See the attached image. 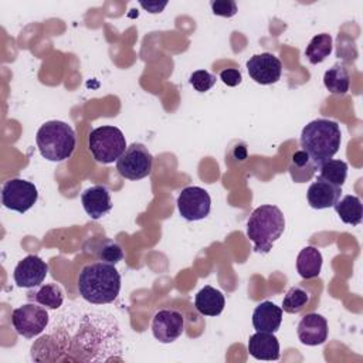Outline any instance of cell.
I'll return each instance as SVG.
<instances>
[{
  "mask_svg": "<svg viewBox=\"0 0 363 363\" xmlns=\"http://www.w3.org/2000/svg\"><path fill=\"white\" fill-rule=\"evenodd\" d=\"M248 352L258 360H278L279 359V342L274 333L255 332L250 336Z\"/></svg>",
  "mask_w": 363,
  "mask_h": 363,
  "instance_id": "cell-17",
  "label": "cell"
},
{
  "mask_svg": "<svg viewBox=\"0 0 363 363\" xmlns=\"http://www.w3.org/2000/svg\"><path fill=\"white\" fill-rule=\"evenodd\" d=\"M27 299L47 309H58L64 302L62 289L57 284H43L27 292Z\"/></svg>",
  "mask_w": 363,
  "mask_h": 363,
  "instance_id": "cell-19",
  "label": "cell"
},
{
  "mask_svg": "<svg viewBox=\"0 0 363 363\" xmlns=\"http://www.w3.org/2000/svg\"><path fill=\"white\" fill-rule=\"evenodd\" d=\"M35 143L44 159L62 162L72 155L77 138L68 123L62 121H48L37 130Z\"/></svg>",
  "mask_w": 363,
  "mask_h": 363,
  "instance_id": "cell-4",
  "label": "cell"
},
{
  "mask_svg": "<svg viewBox=\"0 0 363 363\" xmlns=\"http://www.w3.org/2000/svg\"><path fill=\"white\" fill-rule=\"evenodd\" d=\"M282 322V308L271 301H264L252 312V325L258 332L275 333Z\"/></svg>",
  "mask_w": 363,
  "mask_h": 363,
  "instance_id": "cell-16",
  "label": "cell"
},
{
  "mask_svg": "<svg viewBox=\"0 0 363 363\" xmlns=\"http://www.w3.org/2000/svg\"><path fill=\"white\" fill-rule=\"evenodd\" d=\"M48 272V265L38 255L30 254L24 257L14 268L13 278L20 288H34L43 284Z\"/></svg>",
  "mask_w": 363,
  "mask_h": 363,
  "instance_id": "cell-12",
  "label": "cell"
},
{
  "mask_svg": "<svg viewBox=\"0 0 363 363\" xmlns=\"http://www.w3.org/2000/svg\"><path fill=\"white\" fill-rule=\"evenodd\" d=\"M184 329V318L176 309H162L152 319V333L160 343L177 340Z\"/></svg>",
  "mask_w": 363,
  "mask_h": 363,
  "instance_id": "cell-11",
  "label": "cell"
},
{
  "mask_svg": "<svg viewBox=\"0 0 363 363\" xmlns=\"http://www.w3.org/2000/svg\"><path fill=\"white\" fill-rule=\"evenodd\" d=\"M284 230V214L279 207L272 204L257 207L247 220V237L254 242L255 252H269Z\"/></svg>",
  "mask_w": 363,
  "mask_h": 363,
  "instance_id": "cell-3",
  "label": "cell"
},
{
  "mask_svg": "<svg viewBox=\"0 0 363 363\" xmlns=\"http://www.w3.org/2000/svg\"><path fill=\"white\" fill-rule=\"evenodd\" d=\"M248 75L261 85H271L279 81L282 74V62L271 52L252 55L247 61Z\"/></svg>",
  "mask_w": 363,
  "mask_h": 363,
  "instance_id": "cell-10",
  "label": "cell"
},
{
  "mask_svg": "<svg viewBox=\"0 0 363 363\" xmlns=\"http://www.w3.org/2000/svg\"><path fill=\"white\" fill-rule=\"evenodd\" d=\"M323 84L330 94L345 95L350 86V77L345 65L335 64L323 75Z\"/></svg>",
  "mask_w": 363,
  "mask_h": 363,
  "instance_id": "cell-23",
  "label": "cell"
},
{
  "mask_svg": "<svg viewBox=\"0 0 363 363\" xmlns=\"http://www.w3.org/2000/svg\"><path fill=\"white\" fill-rule=\"evenodd\" d=\"M340 193H342V187L335 186L318 176V180L309 186L306 199L312 208L323 210V208L333 207L340 199Z\"/></svg>",
  "mask_w": 363,
  "mask_h": 363,
  "instance_id": "cell-15",
  "label": "cell"
},
{
  "mask_svg": "<svg viewBox=\"0 0 363 363\" xmlns=\"http://www.w3.org/2000/svg\"><path fill=\"white\" fill-rule=\"evenodd\" d=\"M82 207L92 220H99L112 210L111 193L105 186L96 184L88 187L81 196Z\"/></svg>",
  "mask_w": 363,
  "mask_h": 363,
  "instance_id": "cell-14",
  "label": "cell"
},
{
  "mask_svg": "<svg viewBox=\"0 0 363 363\" xmlns=\"http://www.w3.org/2000/svg\"><path fill=\"white\" fill-rule=\"evenodd\" d=\"M296 333L306 346H318L328 339V322L319 313H308L298 323Z\"/></svg>",
  "mask_w": 363,
  "mask_h": 363,
  "instance_id": "cell-13",
  "label": "cell"
},
{
  "mask_svg": "<svg viewBox=\"0 0 363 363\" xmlns=\"http://www.w3.org/2000/svg\"><path fill=\"white\" fill-rule=\"evenodd\" d=\"M140 6L143 9H146L149 13H160L164 9L166 3L159 4V3H143V1H140Z\"/></svg>",
  "mask_w": 363,
  "mask_h": 363,
  "instance_id": "cell-31",
  "label": "cell"
},
{
  "mask_svg": "<svg viewBox=\"0 0 363 363\" xmlns=\"http://www.w3.org/2000/svg\"><path fill=\"white\" fill-rule=\"evenodd\" d=\"M88 147L98 163L109 164L116 162L128 146L119 128L104 125L91 130L88 136Z\"/></svg>",
  "mask_w": 363,
  "mask_h": 363,
  "instance_id": "cell-5",
  "label": "cell"
},
{
  "mask_svg": "<svg viewBox=\"0 0 363 363\" xmlns=\"http://www.w3.org/2000/svg\"><path fill=\"white\" fill-rule=\"evenodd\" d=\"M78 291L89 303H111L119 295L121 275L113 264L102 261L88 264L79 272Z\"/></svg>",
  "mask_w": 363,
  "mask_h": 363,
  "instance_id": "cell-1",
  "label": "cell"
},
{
  "mask_svg": "<svg viewBox=\"0 0 363 363\" xmlns=\"http://www.w3.org/2000/svg\"><path fill=\"white\" fill-rule=\"evenodd\" d=\"M38 199L37 187L24 179H10L1 187V203L6 208L26 213Z\"/></svg>",
  "mask_w": 363,
  "mask_h": 363,
  "instance_id": "cell-8",
  "label": "cell"
},
{
  "mask_svg": "<svg viewBox=\"0 0 363 363\" xmlns=\"http://www.w3.org/2000/svg\"><path fill=\"white\" fill-rule=\"evenodd\" d=\"M311 294L305 288L292 286L284 296L282 301V311L288 313H298L303 309V306L309 302Z\"/></svg>",
  "mask_w": 363,
  "mask_h": 363,
  "instance_id": "cell-27",
  "label": "cell"
},
{
  "mask_svg": "<svg viewBox=\"0 0 363 363\" xmlns=\"http://www.w3.org/2000/svg\"><path fill=\"white\" fill-rule=\"evenodd\" d=\"M220 79L227 85V86H237L242 77H241V72L235 68H227V69H223L220 72Z\"/></svg>",
  "mask_w": 363,
  "mask_h": 363,
  "instance_id": "cell-30",
  "label": "cell"
},
{
  "mask_svg": "<svg viewBox=\"0 0 363 363\" xmlns=\"http://www.w3.org/2000/svg\"><path fill=\"white\" fill-rule=\"evenodd\" d=\"M50 316L44 306L35 302L24 303L11 312V323L18 335L31 339L38 336L48 325Z\"/></svg>",
  "mask_w": 363,
  "mask_h": 363,
  "instance_id": "cell-7",
  "label": "cell"
},
{
  "mask_svg": "<svg viewBox=\"0 0 363 363\" xmlns=\"http://www.w3.org/2000/svg\"><path fill=\"white\" fill-rule=\"evenodd\" d=\"M332 52V37L328 33L315 35L305 50V57L311 64L322 62Z\"/></svg>",
  "mask_w": 363,
  "mask_h": 363,
  "instance_id": "cell-25",
  "label": "cell"
},
{
  "mask_svg": "<svg viewBox=\"0 0 363 363\" xmlns=\"http://www.w3.org/2000/svg\"><path fill=\"white\" fill-rule=\"evenodd\" d=\"M224 305H225V299L221 291L210 285H206L204 288H201L194 298L196 309L204 316L220 315L224 309Z\"/></svg>",
  "mask_w": 363,
  "mask_h": 363,
  "instance_id": "cell-18",
  "label": "cell"
},
{
  "mask_svg": "<svg viewBox=\"0 0 363 363\" xmlns=\"http://www.w3.org/2000/svg\"><path fill=\"white\" fill-rule=\"evenodd\" d=\"M216 81H217L216 75L208 72V71H206V69H197L189 78L190 85L197 92H207L216 84Z\"/></svg>",
  "mask_w": 363,
  "mask_h": 363,
  "instance_id": "cell-28",
  "label": "cell"
},
{
  "mask_svg": "<svg viewBox=\"0 0 363 363\" xmlns=\"http://www.w3.org/2000/svg\"><path fill=\"white\" fill-rule=\"evenodd\" d=\"M339 218L349 225H357L363 218V206L357 196L347 194L333 206Z\"/></svg>",
  "mask_w": 363,
  "mask_h": 363,
  "instance_id": "cell-21",
  "label": "cell"
},
{
  "mask_svg": "<svg viewBox=\"0 0 363 363\" xmlns=\"http://www.w3.org/2000/svg\"><path fill=\"white\" fill-rule=\"evenodd\" d=\"M153 156L143 143H132L116 160L118 173L128 180H140L150 174Z\"/></svg>",
  "mask_w": 363,
  "mask_h": 363,
  "instance_id": "cell-6",
  "label": "cell"
},
{
  "mask_svg": "<svg viewBox=\"0 0 363 363\" xmlns=\"http://www.w3.org/2000/svg\"><path fill=\"white\" fill-rule=\"evenodd\" d=\"M319 169H320V174H319L320 179L329 182L335 186L342 187V184L345 183L346 176H347V163L346 162L339 160V159H329Z\"/></svg>",
  "mask_w": 363,
  "mask_h": 363,
  "instance_id": "cell-26",
  "label": "cell"
},
{
  "mask_svg": "<svg viewBox=\"0 0 363 363\" xmlns=\"http://www.w3.org/2000/svg\"><path fill=\"white\" fill-rule=\"evenodd\" d=\"M322 261L323 258L320 251L312 245H308L302 248L298 254L296 269L303 279H311L320 274Z\"/></svg>",
  "mask_w": 363,
  "mask_h": 363,
  "instance_id": "cell-20",
  "label": "cell"
},
{
  "mask_svg": "<svg viewBox=\"0 0 363 363\" xmlns=\"http://www.w3.org/2000/svg\"><path fill=\"white\" fill-rule=\"evenodd\" d=\"M177 208L180 216L187 221L203 220L210 214V194L199 186L184 187L177 197Z\"/></svg>",
  "mask_w": 363,
  "mask_h": 363,
  "instance_id": "cell-9",
  "label": "cell"
},
{
  "mask_svg": "<svg viewBox=\"0 0 363 363\" xmlns=\"http://www.w3.org/2000/svg\"><path fill=\"white\" fill-rule=\"evenodd\" d=\"M210 7L216 16L228 18L237 14V4L233 0H213L210 3Z\"/></svg>",
  "mask_w": 363,
  "mask_h": 363,
  "instance_id": "cell-29",
  "label": "cell"
},
{
  "mask_svg": "<svg viewBox=\"0 0 363 363\" xmlns=\"http://www.w3.org/2000/svg\"><path fill=\"white\" fill-rule=\"evenodd\" d=\"M91 252L102 262L118 264L123 258L121 245L109 238H99L91 242Z\"/></svg>",
  "mask_w": 363,
  "mask_h": 363,
  "instance_id": "cell-24",
  "label": "cell"
},
{
  "mask_svg": "<svg viewBox=\"0 0 363 363\" xmlns=\"http://www.w3.org/2000/svg\"><path fill=\"white\" fill-rule=\"evenodd\" d=\"M318 170L313 160L309 157V155L305 150H296L289 163V174L294 182L303 183L312 179L315 172Z\"/></svg>",
  "mask_w": 363,
  "mask_h": 363,
  "instance_id": "cell-22",
  "label": "cell"
},
{
  "mask_svg": "<svg viewBox=\"0 0 363 363\" xmlns=\"http://www.w3.org/2000/svg\"><path fill=\"white\" fill-rule=\"evenodd\" d=\"M342 142V132L337 122L319 118L309 122L301 133V147L313 160L316 167L332 159Z\"/></svg>",
  "mask_w": 363,
  "mask_h": 363,
  "instance_id": "cell-2",
  "label": "cell"
}]
</instances>
